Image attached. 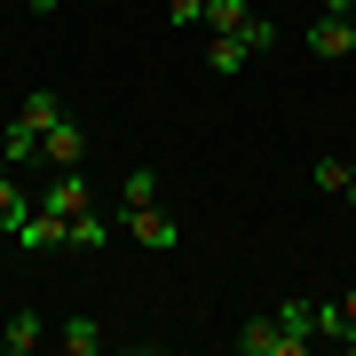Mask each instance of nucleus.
<instances>
[{
  "instance_id": "423d86ee",
  "label": "nucleus",
  "mask_w": 356,
  "mask_h": 356,
  "mask_svg": "<svg viewBox=\"0 0 356 356\" xmlns=\"http://www.w3.org/2000/svg\"><path fill=\"white\" fill-rule=\"evenodd\" d=\"M356 48V16H317L309 24V56H348Z\"/></svg>"
},
{
  "instance_id": "4468645a",
  "label": "nucleus",
  "mask_w": 356,
  "mask_h": 356,
  "mask_svg": "<svg viewBox=\"0 0 356 356\" xmlns=\"http://www.w3.org/2000/svg\"><path fill=\"white\" fill-rule=\"evenodd\" d=\"M119 206H159V175H151V166H127V182H119Z\"/></svg>"
},
{
  "instance_id": "412c9836",
  "label": "nucleus",
  "mask_w": 356,
  "mask_h": 356,
  "mask_svg": "<svg viewBox=\"0 0 356 356\" xmlns=\"http://www.w3.org/2000/svg\"><path fill=\"white\" fill-rule=\"evenodd\" d=\"M341 309H348V325H356V285H348V293H341Z\"/></svg>"
},
{
  "instance_id": "f03ea898",
  "label": "nucleus",
  "mask_w": 356,
  "mask_h": 356,
  "mask_svg": "<svg viewBox=\"0 0 356 356\" xmlns=\"http://www.w3.org/2000/svg\"><path fill=\"white\" fill-rule=\"evenodd\" d=\"M119 222H127V238L151 245V254H175L182 245V222L166 214V206H119Z\"/></svg>"
},
{
  "instance_id": "39448f33",
  "label": "nucleus",
  "mask_w": 356,
  "mask_h": 356,
  "mask_svg": "<svg viewBox=\"0 0 356 356\" xmlns=\"http://www.w3.org/2000/svg\"><path fill=\"white\" fill-rule=\"evenodd\" d=\"M40 159H48V166H88V127H79V119L64 111L48 135H40Z\"/></svg>"
},
{
  "instance_id": "f3484780",
  "label": "nucleus",
  "mask_w": 356,
  "mask_h": 356,
  "mask_svg": "<svg viewBox=\"0 0 356 356\" xmlns=\"http://www.w3.org/2000/svg\"><path fill=\"white\" fill-rule=\"evenodd\" d=\"M245 16H254V0H206V24L214 32H238Z\"/></svg>"
},
{
  "instance_id": "9b49d317",
  "label": "nucleus",
  "mask_w": 356,
  "mask_h": 356,
  "mask_svg": "<svg viewBox=\"0 0 356 356\" xmlns=\"http://www.w3.org/2000/svg\"><path fill=\"white\" fill-rule=\"evenodd\" d=\"M56 341H64L72 356H95V348H103V325H95V317H64V325H56Z\"/></svg>"
},
{
  "instance_id": "2eb2a0df",
  "label": "nucleus",
  "mask_w": 356,
  "mask_h": 356,
  "mask_svg": "<svg viewBox=\"0 0 356 356\" xmlns=\"http://www.w3.org/2000/svg\"><path fill=\"white\" fill-rule=\"evenodd\" d=\"M103 238H111V229H103L95 206H88V214H72V254H103Z\"/></svg>"
},
{
  "instance_id": "0eeeda50",
  "label": "nucleus",
  "mask_w": 356,
  "mask_h": 356,
  "mask_svg": "<svg viewBox=\"0 0 356 356\" xmlns=\"http://www.w3.org/2000/svg\"><path fill=\"white\" fill-rule=\"evenodd\" d=\"M24 214H32V198L16 191V166L0 159V238H16V229H24Z\"/></svg>"
},
{
  "instance_id": "6e6552de",
  "label": "nucleus",
  "mask_w": 356,
  "mask_h": 356,
  "mask_svg": "<svg viewBox=\"0 0 356 356\" xmlns=\"http://www.w3.org/2000/svg\"><path fill=\"white\" fill-rule=\"evenodd\" d=\"M245 64H254V48H245L238 32H214V40H206V72L229 79V72H245Z\"/></svg>"
},
{
  "instance_id": "20e7f679",
  "label": "nucleus",
  "mask_w": 356,
  "mask_h": 356,
  "mask_svg": "<svg viewBox=\"0 0 356 356\" xmlns=\"http://www.w3.org/2000/svg\"><path fill=\"white\" fill-rule=\"evenodd\" d=\"M40 206H56V214H88V206H95V182H88V166H56V182L40 191Z\"/></svg>"
},
{
  "instance_id": "4be33fe9",
  "label": "nucleus",
  "mask_w": 356,
  "mask_h": 356,
  "mask_svg": "<svg viewBox=\"0 0 356 356\" xmlns=\"http://www.w3.org/2000/svg\"><path fill=\"white\" fill-rule=\"evenodd\" d=\"M32 16H56V0H32Z\"/></svg>"
},
{
  "instance_id": "1a4fd4ad",
  "label": "nucleus",
  "mask_w": 356,
  "mask_h": 356,
  "mask_svg": "<svg viewBox=\"0 0 356 356\" xmlns=\"http://www.w3.org/2000/svg\"><path fill=\"white\" fill-rule=\"evenodd\" d=\"M0 159H8V166H32V159H40V127H32V119H8V135H0Z\"/></svg>"
},
{
  "instance_id": "9d476101",
  "label": "nucleus",
  "mask_w": 356,
  "mask_h": 356,
  "mask_svg": "<svg viewBox=\"0 0 356 356\" xmlns=\"http://www.w3.org/2000/svg\"><path fill=\"white\" fill-rule=\"evenodd\" d=\"M32 348H40V317H32V309H16V317L0 325V356H32Z\"/></svg>"
},
{
  "instance_id": "a211bd4d",
  "label": "nucleus",
  "mask_w": 356,
  "mask_h": 356,
  "mask_svg": "<svg viewBox=\"0 0 356 356\" xmlns=\"http://www.w3.org/2000/svg\"><path fill=\"white\" fill-rule=\"evenodd\" d=\"M238 40H245L254 56H269V48H277V24H269V16H245V24H238Z\"/></svg>"
},
{
  "instance_id": "f257e3e1",
  "label": "nucleus",
  "mask_w": 356,
  "mask_h": 356,
  "mask_svg": "<svg viewBox=\"0 0 356 356\" xmlns=\"http://www.w3.org/2000/svg\"><path fill=\"white\" fill-rule=\"evenodd\" d=\"M229 341H238V356H309L317 332H293V325H277V309H269V317H245Z\"/></svg>"
},
{
  "instance_id": "b1692460",
  "label": "nucleus",
  "mask_w": 356,
  "mask_h": 356,
  "mask_svg": "<svg viewBox=\"0 0 356 356\" xmlns=\"http://www.w3.org/2000/svg\"><path fill=\"white\" fill-rule=\"evenodd\" d=\"M277 8H285V0H277Z\"/></svg>"
},
{
  "instance_id": "7ed1b4c3",
  "label": "nucleus",
  "mask_w": 356,
  "mask_h": 356,
  "mask_svg": "<svg viewBox=\"0 0 356 356\" xmlns=\"http://www.w3.org/2000/svg\"><path fill=\"white\" fill-rule=\"evenodd\" d=\"M16 245H24V254H56V245H72V214H56V206H32L24 229H16Z\"/></svg>"
},
{
  "instance_id": "f8f14e48",
  "label": "nucleus",
  "mask_w": 356,
  "mask_h": 356,
  "mask_svg": "<svg viewBox=\"0 0 356 356\" xmlns=\"http://www.w3.org/2000/svg\"><path fill=\"white\" fill-rule=\"evenodd\" d=\"M16 119H32V127L48 135L56 119H64V95H56V88H40V95H24V103H16Z\"/></svg>"
},
{
  "instance_id": "dca6fc26",
  "label": "nucleus",
  "mask_w": 356,
  "mask_h": 356,
  "mask_svg": "<svg viewBox=\"0 0 356 356\" xmlns=\"http://www.w3.org/2000/svg\"><path fill=\"white\" fill-rule=\"evenodd\" d=\"M309 191L341 198V191H348V159H317V166H309Z\"/></svg>"
},
{
  "instance_id": "6ab92c4d",
  "label": "nucleus",
  "mask_w": 356,
  "mask_h": 356,
  "mask_svg": "<svg viewBox=\"0 0 356 356\" xmlns=\"http://www.w3.org/2000/svg\"><path fill=\"white\" fill-rule=\"evenodd\" d=\"M166 24H206V0H166Z\"/></svg>"
},
{
  "instance_id": "aec40b11",
  "label": "nucleus",
  "mask_w": 356,
  "mask_h": 356,
  "mask_svg": "<svg viewBox=\"0 0 356 356\" xmlns=\"http://www.w3.org/2000/svg\"><path fill=\"white\" fill-rule=\"evenodd\" d=\"M325 16H356V0H325Z\"/></svg>"
},
{
  "instance_id": "ddd939ff",
  "label": "nucleus",
  "mask_w": 356,
  "mask_h": 356,
  "mask_svg": "<svg viewBox=\"0 0 356 356\" xmlns=\"http://www.w3.org/2000/svg\"><path fill=\"white\" fill-rule=\"evenodd\" d=\"M309 309H317V341L348 348V332H356V325H348V309H341V301H309Z\"/></svg>"
},
{
  "instance_id": "5701e85b",
  "label": "nucleus",
  "mask_w": 356,
  "mask_h": 356,
  "mask_svg": "<svg viewBox=\"0 0 356 356\" xmlns=\"http://www.w3.org/2000/svg\"><path fill=\"white\" fill-rule=\"evenodd\" d=\"M341 198H348V206H356V166H348V191H341Z\"/></svg>"
}]
</instances>
